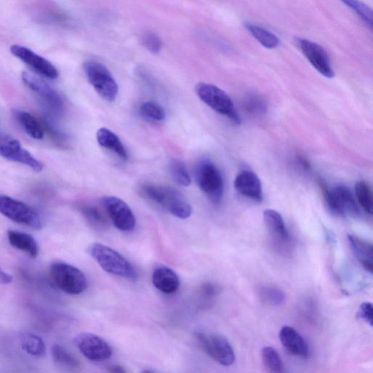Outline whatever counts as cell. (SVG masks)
Here are the masks:
<instances>
[{"instance_id": "cell-1", "label": "cell", "mask_w": 373, "mask_h": 373, "mask_svg": "<svg viewBox=\"0 0 373 373\" xmlns=\"http://www.w3.org/2000/svg\"><path fill=\"white\" fill-rule=\"evenodd\" d=\"M142 191L145 197L165 208L177 218L188 219L192 215L193 209L189 201L169 186L145 184Z\"/></svg>"}, {"instance_id": "cell-2", "label": "cell", "mask_w": 373, "mask_h": 373, "mask_svg": "<svg viewBox=\"0 0 373 373\" xmlns=\"http://www.w3.org/2000/svg\"><path fill=\"white\" fill-rule=\"evenodd\" d=\"M89 252L106 272L130 280L138 279V273L135 266L112 248L94 243L90 245Z\"/></svg>"}, {"instance_id": "cell-3", "label": "cell", "mask_w": 373, "mask_h": 373, "mask_svg": "<svg viewBox=\"0 0 373 373\" xmlns=\"http://www.w3.org/2000/svg\"><path fill=\"white\" fill-rule=\"evenodd\" d=\"M50 276L53 284L69 295L82 294L88 287L84 274L74 266L65 262L52 264Z\"/></svg>"}, {"instance_id": "cell-4", "label": "cell", "mask_w": 373, "mask_h": 373, "mask_svg": "<svg viewBox=\"0 0 373 373\" xmlns=\"http://www.w3.org/2000/svg\"><path fill=\"white\" fill-rule=\"evenodd\" d=\"M196 92L212 110L227 117L235 124L241 123V118L231 98L223 90L215 85L200 83L196 86Z\"/></svg>"}, {"instance_id": "cell-5", "label": "cell", "mask_w": 373, "mask_h": 373, "mask_svg": "<svg viewBox=\"0 0 373 373\" xmlns=\"http://www.w3.org/2000/svg\"><path fill=\"white\" fill-rule=\"evenodd\" d=\"M195 176L200 189L209 200L216 204H220L223 197L224 184L218 168L204 160L197 165Z\"/></svg>"}, {"instance_id": "cell-6", "label": "cell", "mask_w": 373, "mask_h": 373, "mask_svg": "<svg viewBox=\"0 0 373 373\" xmlns=\"http://www.w3.org/2000/svg\"><path fill=\"white\" fill-rule=\"evenodd\" d=\"M84 68L89 83L98 94L106 101H114L118 94V87L108 69L95 61L87 62Z\"/></svg>"}, {"instance_id": "cell-7", "label": "cell", "mask_w": 373, "mask_h": 373, "mask_svg": "<svg viewBox=\"0 0 373 373\" xmlns=\"http://www.w3.org/2000/svg\"><path fill=\"white\" fill-rule=\"evenodd\" d=\"M194 338L202 351L211 359L223 366L234 364L235 355L232 345L226 338L219 335L196 332Z\"/></svg>"}, {"instance_id": "cell-8", "label": "cell", "mask_w": 373, "mask_h": 373, "mask_svg": "<svg viewBox=\"0 0 373 373\" xmlns=\"http://www.w3.org/2000/svg\"><path fill=\"white\" fill-rule=\"evenodd\" d=\"M0 213L11 221L34 229L41 228L38 212L31 206L6 195H0Z\"/></svg>"}, {"instance_id": "cell-9", "label": "cell", "mask_w": 373, "mask_h": 373, "mask_svg": "<svg viewBox=\"0 0 373 373\" xmlns=\"http://www.w3.org/2000/svg\"><path fill=\"white\" fill-rule=\"evenodd\" d=\"M327 206L333 215L340 217H355L359 208L352 192L347 186L336 185L325 190Z\"/></svg>"}, {"instance_id": "cell-10", "label": "cell", "mask_w": 373, "mask_h": 373, "mask_svg": "<svg viewBox=\"0 0 373 373\" xmlns=\"http://www.w3.org/2000/svg\"><path fill=\"white\" fill-rule=\"evenodd\" d=\"M101 204L114 226L120 230L129 232L135 229L136 218L128 205L115 196H105Z\"/></svg>"}, {"instance_id": "cell-11", "label": "cell", "mask_w": 373, "mask_h": 373, "mask_svg": "<svg viewBox=\"0 0 373 373\" xmlns=\"http://www.w3.org/2000/svg\"><path fill=\"white\" fill-rule=\"evenodd\" d=\"M0 156L28 166L36 172H42L44 168L43 164L23 149L18 140L6 134H0Z\"/></svg>"}, {"instance_id": "cell-12", "label": "cell", "mask_w": 373, "mask_h": 373, "mask_svg": "<svg viewBox=\"0 0 373 373\" xmlns=\"http://www.w3.org/2000/svg\"><path fill=\"white\" fill-rule=\"evenodd\" d=\"M77 347L89 360L102 362L113 355L110 344L101 337L89 333L79 334L75 338Z\"/></svg>"}, {"instance_id": "cell-13", "label": "cell", "mask_w": 373, "mask_h": 373, "mask_svg": "<svg viewBox=\"0 0 373 373\" xmlns=\"http://www.w3.org/2000/svg\"><path fill=\"white\" fill-rule=\"evenodd\" d=\"M296 43L311 65L321 74L328 78L335 76L330 58L325 50L311 40L297 38Z\"/></svg>"}, {"instance_id": "cell-14", "label": "cell", "mask_w": 373, "mask_h": 373, "mask_svg": "<svg viewBox=\"0 0 373 373\" xmlns=\"http://www.w3.org/2000/svg\"><path fill=\"white\" fill-rule=\"evenodd\" d=\"M12 55L30 66L35 72L45 77L55 79L60 76L58 69L49 61L39 56L30 49L14 45L11 47Z\"/></svg>"}, {"instance_id": "cell-15", "label": "cell", "mask_w": 373, "mask_h": 373, "mask_svg": "<svg viewBox=\"0 0 373 373\" xmlns=\"http://www.w3.org/2000/svg\"><path fill=\"white\" fill-rule=\"evenodd\" d=\"M23 84L53 108L61 110L63 108V100L61 96L42 79L34 74L24 72L21 74Z\"/></svg>"}, {"instance_id": "cell-16", "label": "cell", "mask_w": 373, "mask_h": 373, "mask_svg": "<svg viewBox=\"0 0 373 373\" xmlns=\"http://www.w3.org/2000/svg\"><path fill=\"white\" fill-rule=\"evenodd\" d=\"M234 186L236 191L243 196L257 202L262 201V183L254 172L249 170L240 172L235 179Z\"/></svg>"}, {"instance_id": "cell-17", "label": "cell", "mask_w": 373, "mask_h": 373, "mask_svg": "<svg viewBox=\"0 0 373 373\" xmlns=\"http://www.w3.org/2000/svg\"><path fill=\"white\" fill-rule=\"evenodd\" d=\"M284 348L292 355L306 359L309 355V348L305 339L294 328L284 326L279 333Z\"/></svg>"}, {"instance_id": "cell-18", "label": "cell", "mask_w": 373, "mask_h": 373, "mask_svg": "<svg viewBox=\"0 0 373 373\" xmlns=\"http://www.w3.org/2000/svg\"><path fill=\"white\" fill-rule=\"evenodd\" d=\"M263 218L265 226L275 243L279 247L286 246L290 242V235L279 213L273 209H266Z\"/></svg>"}, {"instance_id": "cell-19", "label": "cell", "mask_w": 373, "mask_h": 373, "mask_svg": "<svg viewBox=\"0 0 373 373\" xmlns=\"http://www.w3.org/2000/svg\"><path fill=\"white\" fill-rule=\"evenodd\" d=\"M152 281L154 286L166 295L174 294L180 286L178 275L166 266H160L154 270Z\"/></svg>"}, {"instance_id": "cell-20", "label": "cell", "mask_w": 373, "mask_h": 373, "mask_svg": "<svg viewBox=\"0 0 373 373\" xmlns=\"http://www.w3.org/2000/svg\"><path fill=\"white\" fill-rule=\"evenodd\" d=\"M348 241L355 257L369 273H372V245L358 236L348 235Z\"/></svg>"}, {"instance_id": "cell-21", "label": "cell", "mask_w": 373, "mask_h": 373, "mask_svg": "<svg viewBox=\"0 0 373 373\" xmlns=\"http://www.w3.org/2000/svg\"><path fill=\"white\" fill-rule=\"evenodd\" d=\"M8 237L12 247L24 252L33 258L38 257L39 247L35 239L31 235L16 230H9Z\"/></svg>"}, {"instance_id": "cell-22", "label": "cell", "mask_w": 373, "mask_h": 373, "mask_svg": "<svg viewBox=\"0 0 373 373\" xmlns=\"http://www.w3.org/2000/svg\"><path fill=\"white\" fill-rule=\"evenodd\" d=\"M96 139L101 147L113 151L123 161H127V151L119 138L112 130L106 128H100L97 131Z\"/></svg>"}, {"instance_id": "cell-23", "label": "cell", "mask_w": 373, "mask_h": 373, "mask_svg": "<svg viewBox=\"0 0 373 373\" xmlns=\"http://www.w3.org/2000/svg\"><path fill=\"white\" fill-rule=\"evenodd\" d=\"M15 117L26 134L35 140L44 138V129L40 122L30 113L16 111Z\"/></svg>"}, {"instance_id": "cell-24", "label": "cell", "mask_w": 373, "mask_h": 373, "mask_svg": "<svg viewBox=\"0 0 373 373\" xmlns=\"http://www.w3.org/2000/svg\"><path fill=\"white\" fill-rule=\"evenodd\" d=\"M245 26L252 36L265 48L274 49L279 45V38L269 30L251 23H246Z\"/></svg>"}, {"instance_id": "cell-25", "label": "cell", "mask_w": 373, "mask_h": 373, "mask_svg": "<svg viewBox=\"0 0 373 373\" xmlns=\"http://www.w3.org/2000/svg\"><path fill=\"white\" fill-rule=\"evenodd\" d=\"M21 347L28 355L43 357L45 353V345L43 339L33 333H23L20 338Z\"/></svg>"}, {"instance_id": "cell-26", "label": "cell", "mask_w": 373, "mask_h": 373, "mask_svg": "<svg viewBox=\"0 0 373 373\" xmlns=\"http://www.w3.org/2000/svg\"><path fill=\"white\" fill-rule=\"evenodd\" d=\"M259 296L262 302L269 306H279L285 299L284 293L274 285H263L259 289Z\"/></svg>"}, {"instance_id": "cell-27", "label": "cell", "mask_w": 373, "mask_h": 373, "mask_svg": "<svg viewBox=\"0 0 373 373\" xmlns=\"http://www.w3.org/2000/svg\"><path fill=\"white\" fill-rule=\"evenodd\" d=\"M51 352L53 360L62 367L69 369H77L81 367L79 361L62 345L52 346Z\"/></svg>"}, {"instance_id": "cell-28", "label": "cell", "mask_w": 373, "mask_h": 373, "mask_svg": "<svg viewBox=\"0 0 373 373\" xmlns=\"http://www.w3.org/2000/svg\"><path fill=\"white\" fill-rule=\"evenodd\" d=\"M81 210L84 218L94 228L103 230L109 227L108 220L97 207L85 205L82 207Z\"/></svg>"}, {"instance_id": "cell-29", "label": "cell", "mask_w": 373, "mask_h": 373, "mask_svg": "<svg viewBox=\"0 0 373 373\" xmlns=\"http://www.w3.org/2000/svg\"><path fill=\"white\" fill-rule=\"evenodd\" d=\"M169 171L172 179L182 186H189L191 178L185 165L179 159H172L169 164Z\"/></svg>"}, {"instance_id": "cell-30", "label": "cell", "mask_w": 373, "mask_h": 373, "mask_svg": "<svg viewBox=\"0 0 373 373\" xmlns=\"http://www.w3.org/2000/svg\"><path fill=\"white\" fill-rule=\"evenodd\" d=\"M261 357L265 367L269 372H284V364L281 357L277 350L271 346H266L262 350Z\"/></svg>"}, {"instance_id": "cell-31", "label": "cell", "mask_w": 373, "mask_h": 373, "mask_svg": "<svg viewBox=\"0 0 373 373\" xmlns=\"http://www.w3.org/2000/svg\"><path fill=\"white\" fill-rule=\"evenodd\" d=\"M356 199L362 208L368 214H372V196L369 185L364 181H360L355 186Z\"/></svg>"}, {"instance_id": "cell-32", "label": "cell", "mask_w": 373, "mask_h": 373, "mask_svg": "<svg viewBox=\"0 0 373 373\" xmlns=\"http://www.w3.org/2000/svg\"><path fill=\"white\" fill-rule=\"evenodd\" d=\"M140 114L152 121H162L166 118V112L161 105L155 101H145L140 108Z\"/></svg>"}, {"instance_id": "cell-33", "label": "cell", "mask_w": 373, "mask_h": 373, "mask_svg": "<svg viewBox=\"0 0 373 373\" xmlns=\"http://www.w3.org/2000/svg\"><path fill=\"white\" fill-rule=\"evenodd\" d=\"M345 5L351 9L369 26L372 28V10L360 0H340Z\"/></svg>"}, {"instance_id": "cell-34", "label": "cell", "mask_w": 373, "mask_h": 373, "mask_svg": "<svg viewBox=\"0 0 373 373\" xmlns=\"http://www.w3.org/2000/svg\"><path fill=\"white\" fill-rule=\"evenodd\" d=\"M143 46L152 53H158L162 48V42L157 35L151 32L144 33L142 37Z\"/></svg>"}, {"instance_id": "cell-35", "label": "cell", "mask_w": 373, "mask_h": 373, "mask_svg": "<svg viewBox=\"0 0 373 373\" xmlns=\"http://www.w3.org/2000/svg\"><path fill=\"white\" fill-rule=\"evenodd\" d=\"M358 316L367 323L370 327H372L373 312L372 305L371 303H363L359 308Z\"/></svg>"}, {"instance_id": "cell-36", "label": "cell", "mask_w": 373, "mask_h": 373, "mask_svg": "<svg viewBox=\"0 0 373 373\" xmlns=\"http://www.w3.org/2000/svg\"><path fill=\"white\" fill-rule=\"evenodd\" d=\"M247 106L250 112L255 113H262L266 109L264 101L257 97L250 98L247 102Z\"/></svg>"}, {"instance_id": "cell-37", "label": "cell", "mask_w": 373, "mask_h": 373, "mask_svg": "<svg viewBox=\"0 0 373 373\" xmlns=\"http://www.w3.org/2000/svg\"><path fill=\"white\" fill-rule=\"evenodd\" d=\"M201 291L205 298L211 299L218 295L220 287L215 284L206 282L201 286Z\"/></svg>"}, {"instance_id": "cell-38", "label": "cell", "mask_w": 373, "mask_h": 373, "mask_svg": "<svg viewBox=\"0 0 373 373\" xmlns=\"http://www.w3.org/2000/svg\"><path fill=\"white\" fill-rule=\"evenodd\" d=\"M13 282V277L0 269V284H9Z\"/></svg>"}, {"instance_id": "cell-39", "label": "cell", "mask_w": 373, "mask_h": 373, "mask_svg": "<svg viewBox=\"0 0 373 373\" xmlns=\"http://www.w3.org/2000/svg\"><path fill=\"white\" fill-rule=\"evenodd\" d=\"M108 371L112 373H126L127 370L124 367L118 364H114L108 367Z\"/></svg>"}]
</instances>
